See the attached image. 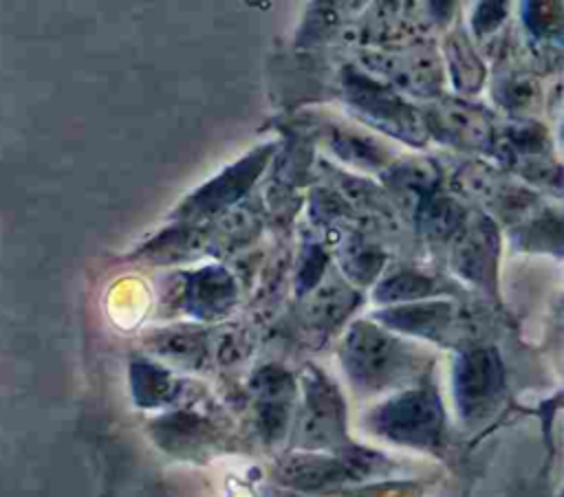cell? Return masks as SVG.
I'll list each match as a JSON object with an SVG mask.
<instances>
[{
    "label": "cell",
    "mask_w": 564,
    "mask_h": 497,
    "mask_svg": "<svg viewBox=\"0 0 564 497\" xmlns=\"http://www.w3.org/2000/svg\"><path fill=\"white\" fill-rule=\"evenodd\" d=\"M361 457L333 460V457H293L284 464L282 475L286 482L302 488H319L326 484H337L350 479L361 471Z\"/></svg>",
    "instance_id": "7"
},
{
    "label": "cell",
    "mask_w": 564,
    "mask_h": 497,
    "mask_svg": "<svg viewBox=\"0 0 564 497\" xmlns=\"http://www.w3.org/2000/svg\"><path fill=\"white\" fill-rule=\"evenodd\" d=\"M502 391V367L494 350H471L456 365V402L465 418L485 416Z\"/></svg>",
    "instance_id": "3"
},
{
    "label": "cell",
    "mask_w": 564,
    "mask_h": 497,
    "mask_svg": "<svg viewBox=\"0 0 564 497\" xmlns=\"http://www.w3.org/2000/svg\"><path fill=\"white\" fill-rule=\"evenodd\" d=\"M341 356L348 374L370 389L399 383L416 365L410 347L368 323H357L350 330Z\"/></svg>",
    "instance_id": "1"
},
{
    "label": "cell",
    "mask_w": 564,
    "mask_h": 497,
    "mask_svg": "<svg viewBox=\"0 0 564 497\" xmlns=\"http://www.w3.org/2000/svg\"><path fill=\"white\" fill-rule=\"evenodd\" d=\"M189 297L194 306L192 310L205 317H214L229 306L234 297V286L223 270H203L192 279Z\"/></svg>",
    "instance_id": "9"
},
{
    "label": "cell",
    "mask_w": 564,
    "mask_h": 497,
    "mask_svg": "<svg viewBox=\"0 0 564 497\" xmlns=\"http://www.w3.org/2000/svg\"><path fill=\"white\" fill-rule=\"evenodd\" d=\"M161 350L174 358H187V361H194V358H200L203 354V343L198 336L194 334H185V332H178V334H170L161 341Z\"/></svg>",
    "instance_id": "13"
},
{
    "label": "cell",
    "mask_w": 564,
    "mask_h": 497,
    "mask_svg": "<svg viewBox=\"0 0 564 497\" xmlns=\"http://www.w3.org/2000/svg\"><path fill=\"white\" fill-rule=\"evenodd\" d=\"M344 407L337 389L324 378L313 376L306 383V411L302 420V433L308 444H330L341 435Z\"/></svg>",
    "instance_id": "5"
},
{
    "label": "cell",
    "mask_w": 564,
    "mask_h": 497,
    "mask_svg": "<svg viewBox=\"0 0 564 497\" xmlns=\"http://www.w3.org/2000/svg\"><path fill=\"white\" fill-rule=\"evenodd\" d=\"M350 92H352V99L366 110L370 112L377 121H383L386 128H392L397 130L399 125L405 128L408 136L416 134V117L414 112L401 103L394 95L386 92L381 86L377 84H370L366 81L364 77H355L350 81Z\"/></svg>",
    "instance_id": "8"
},
{
    "label": "cell",
    "mask_w": 564,
    "mask_h": 497,
    "mask_svg": "<svg viewBox=\"0 0 564 497\" xmlns=\"http://www.w3.org/2000/svg\"><path fill=\"white\" fill-rule=\"evenodd\" d=\"M269 147H260L253 154H249L247 158H242L240 163H236L234 167H229L227 172H223L216 180L207 183L200 191H196L181 209L183 216L194 218V216H203L209 211H216L229 202H234L238 196H242L249 185L253 183V178L258 176V172L262 169V163L267 158Z\"/></svg>",
    "instance_id": "4"
},
{
    "label": "cell",
    "mask_w": 564,
    "mask_h": 497,
    "mask_svg": "<svg viewBox=\"0 0 564 497\" xmlns=\"http://www.w3.org/2000/svg\"><path fill=\"white\" fill-rule=\"evenodd\" d=\"M496 262V229L491 222L480 218L471 222L458 240L456 246V268L471 277L474 281H485L491 277Z\"/></svg>",
    "instance_id": "6"
},
{
    "label": "cell",
    "mask_w": 564,
    "mask_h": 497,
    "mask_svg": "<svg viewBox=\"0 0 564 497\" xmlns=\"http://www.w3.org/2000/svg\"><path fill=\"white\" fill-rule=\"evenodd\" d=\"M432 290V281L423 275H416V273H401L392 279H388L377 297L383 299V301H390V299H403V297H414V295H425Z\"/></svg>",
    "instance_id": "12"
},
{
    "label": "cell",
    "mask_w": 564,
    "mask_h": 497,
    "mask_svg": "<svg viewBox=\"0 0 564 497\" xmlns=\"http://www.w3.org/2000/svg\"><path fill=\"white\" fill-rule=\"evenodd\" d=\"M372 427L390 440L432 446L443 431V409L432 391H408L377 409Z\"/></svg>",
    "instance_id": "2"
},
{
    "label": "cell",
    "mask_w": 564,
    "mask_h": 497,
    "mask_svg": "<svg viewBox=\"0 0 564 497\" xmlns=\"http://www.w3.org/2000/svg\"><path fill=\"white\" fill-rule=\"evenodd\" d=\"M438 119L443 121V134L454 139L456 143H465V141H471L476 145L482 143L487 130L480 121V117H476L471 110H463V108H449V110H443L438 112Z\"/></svg>",
    "instance_id": "11"
},
{
    "label": "cell",
    "mask_w": 564,
    "mask_h": 497,
    "mask_svg": "<svg viewBox=\"0 0 564 497\" xmlns=\"http://www.w3.org/2000/svg\"><path fill=\"white\" fill-rule=\"evenodd\" d=\"M388 323L408 330V332H419V334H436L449 325L452 310L445 303H430V306H408V308H397L390 312L381 314Z\"/></svg>",
    "instance_id": "10"
}]
</instances>
